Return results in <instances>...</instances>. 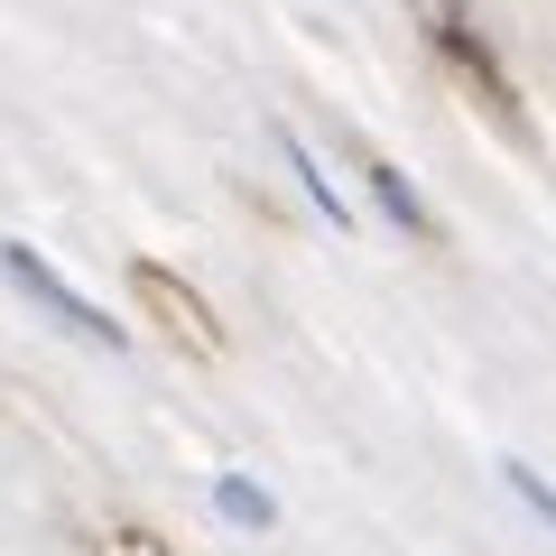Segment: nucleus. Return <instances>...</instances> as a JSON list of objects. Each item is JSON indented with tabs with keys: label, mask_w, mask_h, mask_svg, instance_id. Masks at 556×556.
Masks as SVG:
<instances>
[{
	"label": "nucleus",
	"mask_w": 556,
	"mask_h": 556,
	"mask_svg": "<svg viewBox=\"0 0 556 556\" xmlns=\"http://www.w3.org/2000/svg\"><path fill=\"white\" fill-rule=\"evenodd\" d=\"M0 269H10V288H20V298L38 306L47 325H65V334H84V343H102V353H121V343H130V334H121V325L102 316L93 298H75V288H65V278L47 269L38 251H28V241H0Z\"/></svg>",
	"instance_id": "f257e3e1"
},
{
	"label": "nucleus",
	"mask_w": 556,
	"mask_h": 556,
	"mask_svg": "<svg viewBox=\"0 0 556 556\" xmlns=\"http://www.w3.org/2000/svg\"><path fill=\"white\" fill-rule=\"evenodd\" d=\"M362 177H371V195H380V214H390L399 232H437V223H427V204H417V186L399 177L390 159H362Z\"/></svg>",
	"instance_id": "f03ea898"
},
{
	"label": "nucleus",
	"mask_w": 556,
	"mask_h": 556,
	"mask_svg": "<svg viewBox=\"0 0 556 556\" xmlns=\"http://www.w3.org/2000/svg\"><path fill=\"white\" fill-rule=\"evenodd\" d=\"M278 149H288V167H298V186H306V204H316V214L334 223V232H353V214H343V195H334V177H325V167H316V149H306L298 130H278Z\"/></svg>",
	"instance_id": "7ed1b4c3"
},
{
	"label": "nucleus",
	"mask_w": 556,
	"mask_h": 556,
	"mask_svg": "<svg viewBox=\"0 0 556 556\" xmlns=\"http://www.w3.org/2000/svg\"><path fill=\"white\" fill-rule=\"evenodd\" d=\"M214 510L232 519V529H278V501L260 492L251 473H214Z\"/></svg>",
	"instance_id": "20e7f679"
},
{
	"label": "nucleus",
	"mask_w": 556,
	"mask_h": 556,
	"mask_svg": "<svg viewBox=\"0 0 556 556\" xmlns=\"http://www.w3.org/2000/svg\"><path fill=\"white\" fill-rule=\"evenodd\" d=\"M501 482H510V492H519V501H529V510H538V519L556 529V482L538 473V464H519V455H510V464H501Z\"/></svg>",
	"instance_id": "39448f33"
}]
</instances>
